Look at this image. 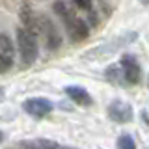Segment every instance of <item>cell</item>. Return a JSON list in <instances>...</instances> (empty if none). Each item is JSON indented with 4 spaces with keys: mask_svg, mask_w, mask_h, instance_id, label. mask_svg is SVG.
<instances>
[{
    "mask_svg": "<svg viewBox=\"0 0 149 149\" xmlns=\"http://www.w3.org/2000/svg\"><path fill=\"white\" fill-rule=\"evenodd\" d=\"M140 4H143V6H149V0H140Z\"/></svg>",
    "mask_w": 149,
    "mask_h": 149,
    "instance_id": "14",
    "label": "cell"
},
{
    "mask_svg": "<svg viewBox=\"0 0 149 149\" xmlns=\"http://www.w3.org/2000/svg\"><path fill=\"white\" fill-rule=\"evenodd\" d=\"M65 28H67V34L71 37L73 41H84L90 34V28H88L86 21L77 15H73L71 19H67V21H63Z\"/></svg>",
    "mask_w": 149,
    "mask_h": 149,
    "instance_id": "7",
    "label": "cell"
},
{
    "mask_svg": "<svg viewBox=\"0 0 149 149\" xmlns=\"http://www.w3.org/2000/svg\"><path fill=\"white\" fill-rule=\"evenodd\" d=\"M15 47L8 34H0V73H8L13 67Z\"/></svg>",
    "mask_w": 149,
    "mask_h": 149,
    "instance_id": "4",
    "label": "cell"
},
{
    "mask_svg": "<svg viewBox=\"0 0 149 149\" xmlns=\"http://www.w3.org/2000/svg\"><path fill=\"white\" fill-rule=\"evenodd\" d=\"M37 34H43L45 43H47L49 49H58V47L62 45V36H60L58 28H56L54 22L45 15H39V32H37Z\"/></svg>",
    "mask_w": 149,
    "mask_h": 149,
    "instance_id": "2",
    "label": "cell"
},
{
    "mask_svg": "<svg viewBox=\"0 0 149 149\" xmlns=\"http://www.w3.org/2000/svg\"><path fill=\"white\" fill-rule=\"evenodd\" d=\"M108 116L116 123H129L132 119V108H130L129 102L116 99L108 104Z\"/></svg>",
    "mask_w": 149,
    "mask_h": 149,
    "instance_id": "6",
    "label": "cell"
},
{
    "mask_svg": "<svg viewBox=\"0 0 149 149\" xmlns=\"http://www.w3.org/2000/svg\"><path fill=\"white\" fill-rule=\"evenodd\" d=\"M118 149H136L134 138L130 134H121L118 138Z\"/></svg>",
    "mask_w": 149,
    "mask_h": 149,
    "instance_id": "10",
    "label": "cell"
},
{
    "mask_svg": "<svg viewBox=\"0 0 149 149\" xmlns=\"http://www.w3.org/2000/svg\"><path fill=\"white\" fill-rule=\"evenodd\" d=\"M21 149H39V146L32 142H24V143H21Z\"/></svg>",
    "mask_w": 149,
    "mask_h": 149,
    "instance_id": "12",
    "label": "cell"
},
{
    "mask_svg": "<svg viewBox=\"0 0 149 149\" xmlns=\"http://www.w3.org/2000/svg\"><path fill=\"white\" fill-rule=\"evenodd\" d=\"M2 140H4V132L0 130V143H2Z\"/></svg>",
    "mask_w": 149,
    "mask_h": 149,
    "instance_id": "15",
    "label": "cell"
},
{
    "mask_svg": "<svg viewBox=\"0 0 149 149\" xmlns=\"http://www.w3.org/2000/svg\"><path fill=\"white\" fill-rule=\"evenodd\" d=\"M63 91L74 104H80V106H90L91 104V95L88 93L86 88H82V86H67Z\"/></svg>",
    "mask_w": 149,
    "mask_h": 149,
    "instance_id": "8",
    "label": "cell"
},
{
    "mask_svg": "<svg viewBox=\"0 0 149 149\" xmlns=\"http://www.w3.org/2000/svg\"><path fill=\"white\" fill-rule=\"evenodd\" d=\"M4 95H6V93H4V88H2V86H0V101H2V99H4Z\"/></svg>",
    "mask_w": 149,
    "mask_h": 149,
    "instance_id": "13",
    "label": "cell"
},
{
    "mask_svg": "<svg viewBox=\"0 0 149 149\" xmlns=\"http://www.w3.org/2000/svg\"><path fill=\"white\" fill-rule=\"evenodd\" d=\"M71 2H73L78 9H86V11H91V0H71Z\"/></svg>",
    "mask_w": 149,
    "mask_h": 149,
    "instance_id": "11",
    "label": "cell"
},
{
    "mask_svg": "<svg viewBox=\"0 0 149 149\" xmlns=\"http://www.w3.org/2000/svg\"><path fill=\"white\" fill-rule=\"evenodd\" d=\"M119 67H121V73L123 77L127 78L129 84H138L140 82V77H142V67H140L138 60L130 54H125L119 62Z\"/></svg>",
    "mask_w": 149,
    "mask_h": 149,
    "instance_id": "5",
    "label": "cell"
},
{
    "mask_svg": "<svg viewBox=\"0 0 149 149\" xmlns=\"http://www.w3.org/2000/svg\"><path fill=\"white\" fill-rule=\"evenodd\" d=\"M22 108H24L26 114H30L32 118H45V116H49L50 112H52V102L49 99H45V97H32V99L24 101V104H22Z\"/></svg>",
    "mask_w": 149,
    "mask_h": 149,
    "instance_id": "3",
    "label": "cell"
},
{
    "mask_svg": "<svg viewBox=\"0 0 149 149\" xmlns=\"http://www.w3.org/2000/svg\"><path fill=\"white\" fill-rule=\"evenodd\" d=\"M17 49L21 54V62L24 67H30L32 63L37 60V52H39V47H37V36L32 34L30 30H26L24 26L17 30Z\"/></svg>",
    "mask_w": 149,
    "mask_h": 149,
    "instance_id": "1",
    "label": "cell"
},
{
    "mask_svg": "<svg viewBox=\"0 0 149 149\" xmlns=\"http://www.w3.org/2000/svg\"><path fill=\"white\" fill-rule=\"evenodd\" d=\"M52 9H54V13L62 19V21H67V19H71L74 15L73 6L69 2H65V0H56V2L52 4Z\"/></svg>",
    "mask_w": 149,
    "mask_h": 149,
    "instance_id": "9",
    "label": "cell"
}]
</instances>
